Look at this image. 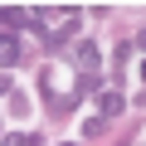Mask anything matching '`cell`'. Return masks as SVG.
<instances>
[{
	"instance_id": "cell-1",
	"label": "cell",
	"mask_w": 146,
	"mask_h": 146,
	"mask_svg": "<svg viewBox=\"0 0 146 146\" xmlns=\"http://www.w3.org/2000/svg\"><path fill=\"white\" fill-rule=\"evenodd\" d=\"M15 63H20V39L0 29V68H15Z\"/></svg>"
},
{
	"instance_id": "cell-2",
	"label": "cell",
	"mask_w": 146,
	"mask_h": 146,
	"mask_svg": "<svg viewBox=\"0 0 146 146\" xmlns=\"http://www.w3.org/2000/svg\"><path fill=\"white\" fill-rule=\"evenodd\" d=\"M73 58H78V68H88V73H93V68H98V49H93V39L73 49Z\"/></svg>"
},
{
	"instance_id": "cell-3",
	"label": "cell",
	"mask_w": 146,
	"mask_h": 146,
	"mask_svg": "<svg viewBox=\"0 0 146 146\" xmlns=\"http://www.w3.org/2000/svg\"><path fill=\"white\" fill-rule=\"evenodd\" d=\"M25 20H29L25 10H0V29H5V34H10V29H20Z\"/></svg>"
},
{
	"instance_id": "cell-4",
	"label": "cell",
	"mask_w": 146,
	"mask_h": 146,
	"mask_svg": "<svg viewBox=\"0 0 146 146\" xmlns=\"http://www.w3.org/2000/svg\"><path fill=\"white\" fill-rule=\"evenodd\" d=\"M127 107V98H117V93H102V117H117Z\"/></svg>"
},
{
	"instance_id": "cell-5",
	"label": "cell",
	"mask_w": 146,
	"mask_h": 146,
	"mask_svg": "<svg viewBox=\"0 0 146 146\" xmlns=\"http://www.w3.org/2000/svg\"><path fill=\"white\" fill-rule=\"evenodd\" d=\"M0 146H25V136H5V141H0Z\"/></svg>"
},
{
	"instance_id": "cell-6",
	"label": "cell",
	"mask_w": 146,
	"mask_h": 146,
	"mask_svg": "<svg viewBox=\"0 0 146 146\" xmlns=\"http://www.w3.org/2000/svg\"><path fill=\"white\" fill-rule=\"evenodd\" d=\"M25 146H39V136H34V141H25Z\"/></svg>"
}]
</instances>
